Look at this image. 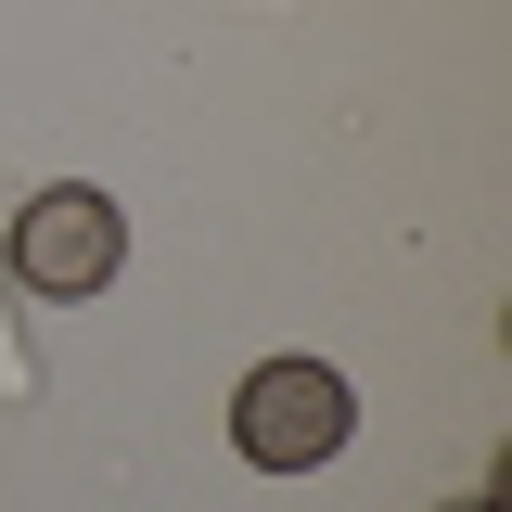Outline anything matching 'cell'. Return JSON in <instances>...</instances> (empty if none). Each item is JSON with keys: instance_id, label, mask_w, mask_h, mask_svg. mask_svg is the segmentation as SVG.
Masks as SVG:
<instances>
[{"instance_id": "obj_1", "label": "cell", "mask_w": 512, "mask_h": 512, "mask_svg": "<svg viewBox=\"0 0 512 512\" xmlns=\"http://www.w3.org/2000/svg\"><path fill=\"white\" fill-rule=\"evenodd\" d=\"M231 448H244L256 474H308V461H333V448H346V372H320V359H269V372H244V397H231Z\"/></svg>"}, {"instance_id": "obj_2", "label": "cell", "mask_w": 512, "mask_h": 512, "mask_svg": "<svg viewBox=\"0 0 512 512\" xmlns=\"http://www.w3.org/2000/svg\"><path fill=\"white\" fill-rule=\"evenodd\" d=\"M116 256H128V218L90 180H52L26 218H13V282H26V295H103Z\"/></svg>"}, {"instance_id": "obj_3", "label": "cell", "mask_w": 512, "mask_h": 512, "mask_svg": "<svg viewBox=\"0 0 512 512\" xmlns=\"http://www.w3.org/2000/svg\"><path fill=\"white\" fill-rule=\"evenodd\" d=\"M448 512H487V500H448Z\"/></svg>"}]
</instances>
